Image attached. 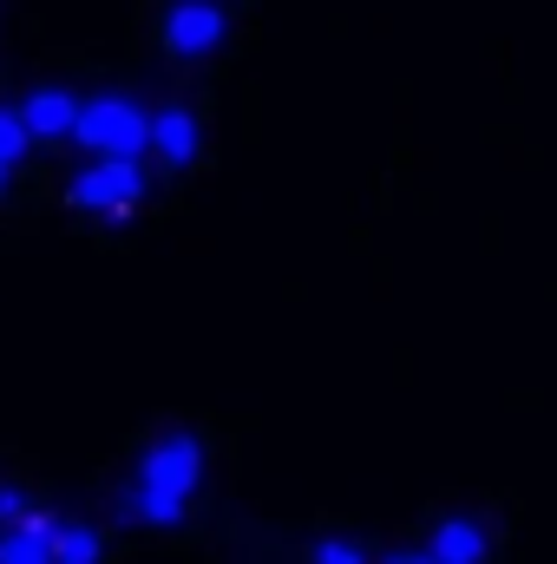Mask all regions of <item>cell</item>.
<instances>
[{
    "label": "cell",
    "mask_w": 557,
    "mask_h": 564,
    "mask_svg": "<svg viewBox=\"0 0 557 564\" xmlns=\"http://www.w3.org/2000/svg\"><path fill=\"white\" fill-rule=\"evenodd\" d=\"M73 139L86 144V151H99V158H139L144 144H151V119L132 99H92V106H79Z\"/></svg>",
    "instance_id": "2"
},
{
    "label": "cell",
    "mask_w": 557,
    "mask_h": 564,
    "mask_svg": "<svg viewBox=\"0 0 557 564\" xmlns=\"http://www.w3.org/2000/svg\"><path fill=\"white\" fill-rule=\"evenodd\" d=\"M0 564H53V519L20 512L13 525H0Z\"/></svg>",
    "instance_id": "5"
},
{
    "label": "cell",
    "mask_w": 557,
    "mask_h": 564,
    "mask_svg": "<svg viewBox=\"0 0 557 564\" xmlns=\"http://www.w3.org/2000/svg\"><path fill=\"white\" fill-rule=\"evenodd\" d=\"M7 177H13V164H0V191H7Z\"/></svg>",
    "instance_id": "13"
},
{
    "label": "cell",
    "mask_w": 557,
    "mask_h": 564,
    "mask_svg": "<svg viewBox=\"0 0 557 564\" xmlns=\"http://www.w3.org/2000/svg\"><path fill=\"white\" fill-rule=\"evenodd\" d=\"M99 552H106V545H99L92 525H53V558L59 564H92Z\"/></svg>",
    "instance_id": "9"
},
{
    "label": "cell",
    "mask_w": 557,
    "mask_h": 564,
    "mask_svg": "<svg viewBox=\"0 0 557 564\" xmlns=\"http://www.w3.org/2000/svg\"><path fill=\"white\" fill-rule=\"evenodd\" d=\"M20 512H26V499H20V492H13V486H0V525H13V519H20Z\"/></svg>",
    "instance_id": "12"
},
{
    "label": "cell",
    "mask_w": 557,
    "mask_h": 564,
    "mask_svg": "<svg viewBox=\"0 0 557 564\" xmlns=\"http://www.w3.org/2000/svg\"><path fill=\"white\" fill-rule=\"evenodd\" d=\"M197 479H204V446L197 440H157V446H144L139 459V486H132V499H125V519H144V525H177L184 519V499L197 492Z\"/></svg>",
    "instance_id": "1"
},
{
    "label": "cell",
    "mask_w": 557,
    "mask_h": 564,
    "mask_svg": "<svg viewBox=\"0 0 557 564\" xmlns=\"http://www.w3.org/2000/svg\"><path fill=\"white\" fill-rule=\"evenodd\" d=\"M26 139H33V132H26V119L0 106V164H20V151H26Z\"/></svg>",
    "instance_id": "10"
},
{
    "label": "cell",
    "mask_w": 557,
    "mask_h": 564,
    "mask_svg": "<svg viewBox=\"0 0 557 564\" xmlns=\"http://www.w3.org/2000/svg\"><path fill=\"white\" fill-rule=\"evenodd\" d=\"M20 119H26V132H33V139H73L79 99H73V93H53V86H40V93L20 106Z\"/></svg>",
    "instance_id": "6"
},
{
    "label": "cell",
    "mask_w": 557,
    "mask_h": 564,
    "mask_svg": "<svg viewBox=\"0 0 557 564\" xmlns=\"http://www.w3.org/2000/svg\"><path fill=\"white\" fill-rule=\"evenodd\" d=\"M315 564H361V552H354L348 539H321V545H315Z\"/></svg>",
    "instance_id": "11"
},
{
    "label": "cell",
    "mask_w": 557,
    "mask_h": 564,
    "mask_svg": "<svg viewBox=\"0 0 557 564\" xmlns=\"http://www.w3.org/2000/svg\"><path fill=\"white\" fill-rule=\"evenodd\" d=\"M426 558L433 564H479L485 558V532L472 519H446L433 539H426Z\"/></svg>",
    "instance_id": "8"
},
{
    "label": "cell",
    "mask_w": 557,
    "mask_h": 564,
    "mask_svg": "<svg viewBox=\"0 0 557 564\" xmlns=\"http://www.w3.org/2000/svg\"><path fill=\"white\" fill-rule=\"evenodd\" d=\"M217 40H223V7L217 0H177L164 13V46L177 59H204V53H217Z\"/></svg>",
    "instance_id": "4"
},
{
    "label": "cell",
    "mask_w": 557,
    "mask_h": 564,
    "mask_svg": "<svg viewBox=\"0 0 557 564\" xmlns=\"http://www.w3.org/2000/svg\"><path fill=\"white\" fill-rule=\"evenodd\" d=\"M151 151H157L164 164H190V158H197V119H190L184 106H164V112L151 119Z\"/></svg>",
    "instance_id": "7"
},
{
    "label": "cell",
    "mask_w": 557,
    "mask_h": 564,
    "mask_svg": "<svg viewBox=\"0 0 557 564\" xmlns=\"http://www.w3.org/2000/svg\"><path fill=\"white\" fill-rule=\"evenodd\" d=\"M139 197H144L139 158H99L92 171L73 177V204H79V210H99V217H125Z\"/></svg>",
    "instance_id": "3"
}]
</instances>
